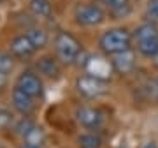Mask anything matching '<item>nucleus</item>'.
<instances>
[{
  "label": "nucleus",
  "mask_w": 158,
  "mask_h": 148,
  "mask_svg": "<svg viewBox=\"0 0 158 148\" xmlns=\"http://www.w3.org/2000/svg\"><path fill=\"white\" fill-rule=\"evenodd\" d=\"M132 41H134V35H132V32L128 28H125V27H114V28L106 30L100 35L98 46H100V50L107 57H113V55H118L121 51L130 50L132 48Z\"/></svg>",
  "instance_id": "1"
},
{
  "label": "nucleus",
  "mask_w": 158,
  "mask_h": 148,
  "mask_svg": "<svg viewBox=\"0 0 158 148\" xmlns=\"http://www.w3.org/2000/svg\"><path fill=\"white\" fill-rule=\"evenodd\" d=\"M55 53H56V58L65 65H72L79 60L81 53H83V46L76 37H74L70 32H65V30H60L56 35H55Z\"/></svg>",
  "instance_id": "2"
},
{
  "label": "nucleus",
  "mask_w": 158,
  "mask_h": 148,
  "mask_svg": "<svg viewBox=\"0 0 158 148\" xmlns=\"http://www.w3.org/2000/svg\"><path fill=\"white\" fill-rule=\"evenodd\" d=\"M106 9L95 2H83L74 9V20L81 27H98L106 21Z\"/></svg>",
  "instance_id": "3"
},
{
  "label": "nucleus",
  "mask_w": 158,
  "mask_h": 148,
  "mask_svg": "<svg viewBox=\"0 0 158 148\" xmlns=\"http://www.w3.org/2000/svg\"><path fill=\"white\" fill-rule=\"evenodd\" d=\"M76 90L85 99H100L109 92V83L91 74H83L76 80Z\"/></svg>",
  "instance_id": "4"
},
{
  "label": "nucleus",
  "mask_w": 158,
  "mask_h": 148,
  "mask_svg": "<svg viewBox=\"0 0 158 148\" xmlns=\"http://www.w3.org/2000/svg\"><path fill=\"white\" fill-rule=\"evenodd\" d=\"M106 120V115L93 106H81L76 109V122L86 131H98Z\"/></svg>",
  "instance_id": "5"
},
{
  "label": "nucleus",
  "mask_w": 158,
  "mask_h": 148,
  "mask_svg": "<svg viewBox=\"0 0 158 148\" xmlns=\"http://www.w3.org/2000/svg\"><path fill=\"white\" fill-rule=\"evenodd\" d=\"M16 86L21 88L25 94H28L34 99H40L44 95V83L37 72L34 71H23L16 80Z\"/></svg>",
  "instance_id": "6"
},
{
  "label": "nucleus",
  "mask_w": 158,
  "mask_h": 148,
  "mask_svg": "<svg viewBox=\"0 0 158 148\" xmlns=\"http://www.w3.org/2000/svg\"><path fill=\"white\" fill-rule=\"evenodd\" d=\"M111 65H113V71L119 76H128L137 69V55L135 51L130 48L127 51H121L118 55H113L111 57Z\"/></svg>",
  "instance_id": "7"
},
{
  "label": "nucleus",
  "mask_w": 158,
  "mask_h": 148,
  "mask_svg": "<svg viewBox=\"0 0 158 148\" xmlns=\"http://www.w3.org/2000/svg\"><path fill=\"white\" fill-rule=\"evenodd\" d=\"M86 74H91L95 78H100V80H106L114 72L113 71V65H111V60H106V58H100V57H88L83 63Z\"/></svg>",
  "instance_id": "8"
},
{
  "label": "nucleus",
  "mask_w": 158,
  "mask_h": 148,
  "mask_svg": "<svg viewBox=\"0 0 158 148\" xmlns=\"http://www.w3.org/2000/svg\"><path fill=\"white\" fill-rule=\"evenodd\" d=\"M11 101H12V108L16 109L21 116H28V115L35 109V102H34L35 99L30 97L28 94H25V92H23L21 88H18V86L12 88Z\"/></svg>",
  "instance_id": "9"
},
{
  "label": "nucleus",
  "mask_w": 158,
  "mask_h": 148,
  "mask_svg": "<svg viewBox=\"0 0 158 148\" xmlns=\"http://www.w3.org/2000/svg\"><path fill=\"white\" fill-rule=\"evenodd\" d=\"M35 51H37V50H35L34 44L30 42L27 34H19V35H16V37L11 39L9 53H11L14 58H30Z\"/></svg>",
  "instance_id": "10"
},
{
  "label": "nucleus",
  "mask_w": 158,
  "mask_h": 148,
  "mask_svg": "<svg viewBox=\"0 0 158 148\" xmlns=\"http://www.w3.org/2000/svg\"><path fill=\"white\" fill-rule=\"evenodd\" d=\"M37 74L44 76L48 80H58L62 74V67H60V60H56L51 55H44L37 60Z\"/></svg>",
  "instance_id": "11"
},
{
  "label": "nucleus",
  "mask_w": 158,
  "mask_h": 148,
  "mask_svg": "<svg viewBox=\"0 0 158 148\" xmlns=\"http://www.w3.org/2000/svg\"><path fill=\"white\" fill-rule=\"evenodd\" d=\"M132 35H134V41H135V42L156 39L158 37V25L155 21H151V20H149V21H144L132 32Z\"/></svg>",
  "instance_id": "12"
},
{
  "label": "nucleus",
  "mask_w": 158,
  "mask_h": 148,
  "mask_svg": "<svg viewBox=\"0 0 158 148\" xmlns=\"http://www.w3.org/2000/svg\"><path fill=\"white\" fill-rule=\"evenodd\" d=\"M25 34H27V37L30 39V42L34 44V48L37 51L44 50L46 46H48V42H49V34L42 27H30Z\"/></svg>",
  "instance_id": "13"
},
{
  "label": "nucleus",
  "mask_w": 158,
  "mask_h": 148,
  "mask_svg": "<svg viewBox=\"0 0 158 148\" xmlns=\"http://www.w3.org/2000/svg\"><path fill=\"white\" fill-rule=\"evenodd\" d=\"M21 139H23V143H25V145L42 148V146L46 145V139H48V136H46V131H44V129L35 124V125L32 127V129H30V131L27 132V134H25Z\"/></svg>",
  "instance_id": "14"
},
{
  "label": "nucleus",
  "mask_w": 158,
  "mask_h": 148,
  "mask_svg": "<svg viewBox=\"0 0 158 148\" xmlns=\"http://www.w3.org/2000/svg\"><path fill=\"white\" fill-rule=\"evenodd\" d=\"M28 7H30V12H32L35 18L48 20V18L53 14V6H51L49 0H30Z\"/></svg>",
  "instance_id": "15"
},
{
  "label": "nucleus",
  "mask_w": 158,
  "mask_h": 148,
  "mask_svg": "<svg viewBox=\"0 0 158 148\" xmlns=\"http://www.w3.org/2000/svg\"><path fill=\"white\" fill-rule=\"evenodd\" d=\"M104 141L98 132L95 131H88V132H83L77 136V146L79 148H102Z\"/></svg>",
  "instance_id": "16"
},
{
  "label": "nucleus",
  "mask_w": 158,
  "mask_h": 148,
  "mask_svg": "<svg viewBox=\"0 0 158 148\" xmlns=\"http://www.w3.org/2000/svg\"><path fill=\"white\" fill-rule=\"evenodd\" d=\"M135 50L137 53L144 58H149L153 60L155 55L158 53V37L156 39H149V41H141V42H135Z\"/></svg>",
  "instance_id": "17"
},
{
  "label": "nucleus",
  "mask_w": 158,
  "mask_h": 148,
  "mask_svg": "<svg viewBox=\"0 0 158 148\" xmlns=\"http://www.w3.org/2000/svg\"><path fill=\"white\" fill-rule=\"evenodd\" d=\"M34 125H35L34 120H30L28 116H21L19 120H16V124H14V127H12V131L16 132L18 136H21V137H23Z\"/></svg>",
  "instance_id": "18"
},
{
  "label": "nucleus",
  "mask_w": 158,
  "mask_h": 148,
  "mask_svg": "<svg viewBox=\"0 0 158 148\" xmlns=\"http://www.w3.org/2000/svg\"><path fill=\"white\" fill-rule=\"evenodd\" d=\"M16 124V118H14V115L6 108H0V131H9L12 129Z\"/></svg>",
  "instance_id": "19"
},
{
  "label": "nucleus",
  "mask_w": 158,
  "mask_h": 148,
  "mask_svg": "<svg viewBox=\"0 0 158 148\" xmlns=\"http://www.w3.org/2000/svg\"><path fill=\"white\" fill-rule=\"evenodd\" d=\"M14 69V57L7 51H0V71L9 74Z\"/></svg>",
  "instance_id": "20"
},
{
  "label": "nucleus",
  "mask_w": 158,
  "mask_h": 148,
  "mask_svg": "<svg viewBox=\"0 0 158 148\" xmlns=\"http://www.w3.org/2000/svg\"><path fill=\"white\" fill-rule=\"evenodd\" d=\"M100 4L109 12H114V11H119L123 7H128L130 6V0H100Z\"/></svg>",
  "instance_id": "21"
},
{
  "label": "nucleus",
  "mask_w": 158,
  "mask_h": 148,
  "mask_svg": "<svg viewBox=\"0 0 158 148\" xmlns=\"http://www.w3.org/2000/svg\"><path fill=\"white\" fill-rule=\"evenodd\" d=\"M146 14L151 21H158V0H149V2H148Z\"/></svg>",
  "instance_id": "22"
},
{
  "label": "nucleus",
  "mask_w": 158,
  "mask_h": 148,
  "mask_svg": "<svg viewBox=\"0 0 158 148\" xmlns=\"http://www.w3.org/2000/svg\"><path fill=\"white\" fill-rule=\"evenodd\" d=\"M7 85H9V76H7L6 72H2V71H0V90L7 88Z\"/></svg>",
  "instance_id": "23"
},
{
  "label": "nucleus",
  "mask_w": 158,
  "mask_h": 148,
  "mask_svg": "<svg viewBox=\"0 0 158 148\" xmlns=\"http://www.w3.org/2000/svg\"><path fill=\"white\" fill-rule=\"evenodd\" d=\"M142 148H158V145H156V141H148Z\"/></svg>",
  "instance_id": "24"
},
{
  "label": "nucleus",
  "mask_w": 158,
  "mask_h": 148,
  "mask_svg": "<svg viewBox=\"0 0 158 148\" xmlns=\"http://www.w3.org/2000/svg\"><path fill=\"white\" fill-rule=\"evenodd\" d=\"M153 63H155V65H156V67H158V53H156V55H155V58H153Z\"/></svg>",
  "instance_id": "25"
},
{
  "label": "nucleus",
  "mask_w": 158,
  "mask_h": 148,
  "mask_svg": "<svg viewBox=\"0 0 158 148\" xmlns=\"http://www.w3.org/2000/svg\"><path fill=\"white\" fill-rule=\"evenodd\" d=\"M19 148H37V146H30V145H25V143H23V145H21Z\"/></svg>",
  "instance_id": "26"
},
{
  "label": "nucleus",
  "mask_w": 158,
  "mask_h": 148,
  "mask_svg": "<svg viewBox=\"0 0 158 148\" xmlns=\"http://www.w3.org/2000/svg\"><path fill=\"white\" fill-rule=\"evenodd\" d=\"M0 148H6V145H4L2 141H0Z\"/></svg>",
  "instance_id": "27"
},
{
  "label": "nucleus",
  "mask_w": 158,
  "mask_h": 148,
  "mask_svg": "<svg viewBox=\"0 0 158 148\" xmlns=\"http://www.w3.org/2000/svg\"><path fill=\"white\" fill-rule=\"evenodd\" d=\"M156 85H158V78H156Z\"/></svg>",
  "instance_id": "28"
},
{
  "label": "nucleus",
  "mask_w": 158,
  "mask_h": 148,
  "mask_svg": "<svg viewBox=\"0 0 158 148\" xmlns=\"http://www.w3.org/2000/svg\"><path fill=\"white\" fill-rule=\"evenodd\" d=\"M0 2H2V0H0Z\"/></svg>",
  "instance_id": "29"
}]
</instances>
